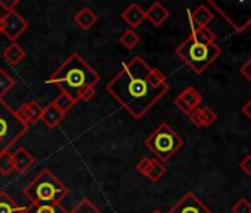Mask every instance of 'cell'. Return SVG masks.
<instances>
[{
  "label": "cell",
  "mask_w": 251,
  "mask_h": 213,
  "mask_svg": "<svg viewBox=\"0 0 251 213\" xmlns=\"http://www.w3.org/2000/svg\"><path fill=\"white\" fill-rule=\"evenodd\" d=\"M15 86V80L14 77H11L8 74V71H5L3 68H0V99H3V96Z\"/></svg>",
  "instance_id": "cell-27"
},
{
  "label": "cell",
  "mask_w": 251,
  "mask_h": 213,
  "mask_svg": "<svg viewBox=\"0 0 251 213\" xmlns=\"http://www.w3.org/2000/svg\"><path fill=\"white\" fill-rule=\"evenodd\" d=\"M213 20V12L205 6L200 5L194 11L189 12V26L191 31L200 30V28H208V24Z\"/></svg>",
  "instance_id": "cell-14"
},
{
  "label": "cell",
  "mask_w": 251,
  "mask_h": 213,
  "mask_svg": "<svg viewBox=\"0 0 251 213\" xmlns=\"http://www.w3.org/2000/svg\"><path fill=\"white\" fill-rule=\"evenodd\" d=\"M68 213H102V210L99 207H96L92 200L81 198Z\"/></svg>",
  "instance_id": "cell-25"
},
{
  "label": "cell",
  "mask_w": 251,
  "mask_h": 213,
  "mask_svg": "<svg viewBox=\"0 0 251 213\" xmlns=\"http://www.w3.org/2000/svg\"><path fill=\"white\" fill-rule=\"evenodd\" d=\"M136 170L145 178H148L151 182H158L167 172L164 163L150 157H144L142 160H139V163L136 164Z\"/></svg>",
  "instance_id": "cell-11"
},
{
  "label": "cell",
  "mask_w": 251,
  "mask_h": 213,
  "mask_svg": "<svg viewBox=\"0 0 251 213\" xmlns=\"http://www.w3.org/2000/svg\"><path fill=\"white\" fill-rule=\"evenodd\" d=\"M222 53L216 34L208 28L191 31L188 39L176 49V55L195 73L202 74Z\"/></svg>",
  "instance_id": "cell-3"
},
{
  "label": "cell",
  "mask_w": 251,
  "mask_h": 213,
  "mask_svg": "<svg viewBox=\"0 0 251 213\" xmlns=\"http://www.w3.org/2000/svg\"><path fill=\"white\" fill-rule=\"evenodd\" d=\"M25 206H20L6 191H0V213H24Z\"/></svg>",
  "instance_id": "cell-22"
},
{
  "label": "cell",
  "mask_w": 251,
  "mask_h": 213,
  "mask_svg": "<svg viewBox=\"0 0 251 213\" xmlns=\"http://www.w3.org/2000/svg\"><path fill=\"white\" fill-rule=\"evenodd\" d=\"M208 5L236 31L242 33L251 26V2H208Z\"/></svg>",
  "instance_id": "cell-7"
},
{
  "label": "cell",
  "mask_w": 251,
  "mask_h": 213,
  "mask_svg": "<svg viewBox=\"0 0 251 213\" xmlns=\"http://www.w3.org/2000/svg\"><path fill=\"white\" fill-rule=\"evenodd\" d=\"M17 5H20V0H0V8L5 11V14L15 11Z\"/></svg>",
  "instance_id": "cell-29"
},
{
  "label": "cell",
  "mask_w": 251,
  "mask_h": 213,
  "mask_svg": "<svg viewBox=\"0 0 251 213\" xmlns=\"http://www.w3.org/2000/svg\"><path fill=\"white\" fill-rule=\"evenodd\" d=\"M232 213H251V203L247 198H239L233 204Z\"/></svg>",
  "instance_id": "cell-28"
},
{
  "label": "cell",
  "mask_w": 251,
  "mask_h": 213,
  "mask_svg": "<svg viewBox=\"0 0 251 213\" xmlns=\"http://www.w3.org/2000/svg\"><path fill=\"white\" fill-rule=\"evenodd\" d=\"M118 42H120V45L124 46L126 49L132 51V49H135V48L141 43V37H139V34H138L135 30H126V31L120 36Z\"/></svg>",
  "instance_id": "cell-24"
},
{
  "label": "cell",
  "mask_w": 251,
  "mask_h": 213,
  "mask_svg": "<svg viewBox=\"0 0 251 213\" xmlns=\"http://www.w3.org/2000/svg\"><path fill=\"white\" fill-rule=\"evenodd\" d=\"M12 156L14 151L12 150H5V151H0V173L8 176L12 173L14 166H12Z\"/></svg>",
  "instance_id": "cell-26"
},
{
  "label": "cell",
  "mask_w": 251,
  "mask_h": 213,
  "mask_svg": "<svg viewBox=\"0 0 251 213\" xmlns=\"http://www.w3.org/2000/svg\"><path fill=\"white\" fill-rule=\"evenodd\" d=\"M100 80V76L92 68L80 53L73 52L46 80V83L55 84L61 92L73 96L75 101L78 95L90 87H95Z\"/></svg>",
  "instance_id": "cell-2"
},
{
  "label": "cell",
  "mask_w": 251,
  "mask_h": 213,
  "mask_svg": "<svg viewBox=\"0 0 251 213\" xmlns=\"http://www.w3.org/2000/svg\"><path fill=\"white\" fill-rule=\"evenodd\" d=\"M56 108L61 111V113H64V114H67L73 106L77 104V101L73 98V96H70V95H67V93H64V92H61L55 99H53V102H52Z\"/></svg>",
  "instance_id": "cell-23"
},
{
  "label": "cell",
  "mask_w": 251,
  "mask_h": 213,
  "mask_svg": "<svg viewBox=\"0 0 251 213\" xmlns=\"http://www.w3.org/2000/svg\"><path fill=\"white\" fill-rule=\"evenodd\" d=\"M36 163V159L34 156L25 148V147H18L15 151H14V156H12V166H14V170L24 175L25 172H28Z\"/></svg>",
  "instance_id": "cell-13"
},
{
  "label": "cell",
  "mask_w": 251,
  "mask_h": 213,
  "mask_svg": "<svg viewBox=\"0 0 251 213\" xmlns=\"http://www.w3.org/2000/svg\"><path fill=\"white\" fill-rule=\"evenodd\" d=\"M145 17L154 27H161L170 17V12L160 2H155L150 6L148 11H145Z\"/></svg>",
  "instance_id": "cell-17"
},
{
  "label": "cell",
  "mask_w": 251,
  "mask_h": 213,
  "mask_svg": "<svg viewBox=\"0 0 251 213\" xmlns=\"http://www.w3.org/2000/svg\"><path fill=\"white\" fill-rule=\"evenodd\" d=\"M242 114L247 119H250V122H251V98L244 104V106H242Z\"/></svg>",
  "instance_id": "cell-32"
},
{
  "label": "cell",
  "mask_w": 251,
  "mask_h": 213,
  "mask_svg": "<svg viewBox=\"0 0 251 213\" xmlns=\"http://www.w3.org/2000/svg\"><path fill=\"white\" fill-rule=\"evenodd\" d=\"M123 21L130 27V30H135L138 27H141L144 24V21L147 20L145 17V11L138 5V3H132L126 8L121 14Z\"/></svg>",
  "instance_id": "cell-15"
},
{
  "label": "cell",
  "mask_w": 251,
  "mask_h": 213,
  "mask_svg": "<svg viewBox=\"0 0 251 213\" xmlns=\"http://www.w3.org/2000/svg\"><path fill=\"white\" fill-rule=\"evenodd\" d=\"M0 34H2V15H0Z\"/></svg>",
  "instance_id": "cell-33"
},
{
  "label": "cell",
  "mask_w": 251,
  "mask_h": 213,
  "mask_svg": "<svg viewBox=\"0 0 251 213\" xmlns=\"http://www.w3.org/2000/svg\"><path fill=\"white\" fill-rule=\"evenodd\" d=\"M30 27L28 21L25 18H23L17 11H11V12H6L3 17H2V34L11 40L12 43L17 42V39L24 33L27 31Z\"/></svg>",
  "instance_id": "cell-8"
},
{
  "label": "cell",
  "mask_w": 251,
  "mask_h": 213,
  "mask_svg": "<svg viewBox=\"0 0 251 213\" xmlns=\"http://www.w3.org/2000/svg\"><path fill=\"white\" fill-rule=\"evenodd\" d=\"M167 213H213L194 192H186Z\"/></svg>",
  "instance_id": "cell-10"
},
{
  "label": "cell",
  "mask_w": 251,
  "mask_h": 213,
  "mask_svg": "<svg viewBox=\"0 0 251 213\" xmlns=\"http://www.w3.org/2000/svg\"><path fill=\"white\" fill-rule=\"evenodd\" d=\"M2 55H3V59H5L9 65L17 67L23 59H25L27 52H25V49H24L20 43L14 42V43H11L8 48H5V51H3Z\"/></svg>",
  "instance_id": "cell-20"
},
{
  "label": "cell",
  "mask_w": 251,
  "mask_h": 213,
  "mask_svg": "<svg viewBox=\"0 0 251 213\" xmlns=\"http://www.w3.org/2000/svg\"><path fill=\"white\" fill-rule=\"evenodd\" d=\"M23 192L30 203H61L68 188L52 170L42 169Z\"/></svg>",
  "instance_id": "cell-4"
},
{
  "label": "cell",
  "mask_w": 251,
  "mask_h": 213,
  "mask_svg": "<svg viewBox=\"0 0 251 213\" xmlns=\"http://www.w3.org/2000/svg\"><path fill=\"white\" fill-rule=\"evenodd\" d=\"M27 131L28 125L3 99H0V151L11 150Z\"/></svg>",
  "instance_id": "cell-6"
},
{
  "label": "cell",
  "mask_w": 251,
  "mask_h": 213,
  "mask_svg": "<svg viewBox=\"0 0 251 213\" xmlns=\"http://www.w3.org/2000/svg\"><path fill=\"white\" fill-rule=\"evenodd\" d=\"M239 73L248 80V83H251V58L239 68Z\"/></svg>",
  "instance_id": "cell-31"
},
{
  "label": "cell",
  "mask_w": 251,
  "mask_h": 213,
  "mask_svg": "<svg viewBox=\"0 0 251 213\" xmlns=\"http://www.w3.org/2000/svg\"><path fill=\"white\" fill-rule=\"evenodd\" d=\"M201 102H202L201 93L195 87H192V86L185 87L175 98V105L186 116H191L195 110H198L200 106H201Z\"/></svg>",
  "instance_id": "cell-9"
},
{
  "label": "cell",
  "mask_w": 251,
  "mask_h": 213,
  "mask_svg": "<svg viewBox=\"0 0 251 213\" xmlns=\"http://www.w3.org/2000/svg\"><path fill=\"white\" fill-rule=\"evenodd\" d=\"M105 89L133 119L141 120L170 90V84L160 70L135 56L121 65Z\"/></svg>",
  "instance_id": "cell-1"
},
{
  "label": "cell",
  "mask_w": 251,
  "mask_h": 213,
  "mask_svg": "<svg viewBox=\"0 0 251 213\" xmlns=\"http://www.w3.org/2000/svg\"><path fill=\"white\" fill-rule=\"evenodd\" d=\"M42 113H43V106L37 101H30L23 104L20 108L17 110V114L28 125H37L42 120Z\"/></svg>",
  "instance_id": "cell-12"
},
{
  "label": "cell",
  "mask_w": 251,
  "mask_h": 213,
  "mask_svg": "<svg viewBox=\"0 0 251 213\" xmlns=\"http://www.w3.org/2000/svg\"><path fill=\"white\" fill-rule=\"evenodd\" d=\"M239 167H241V170H242L247 176H251V154L245 156V157L239 161Z\"/></svg>",
  "instance_id": "cell-30"
},
{
  "label": "cell",
  "mask_w": 251,
  "mask_h": 213,
  "mask_svg": "<svg viewBox=\"0 0 251 213\" xmlns=\"http://www.w3.org/2000/svg\"><path fill=\"white\" fill-rule=\"evenodd\" d=\"M64 119H65V114L61 113L52 102L48 106H43V113H42V120L40 122H43L49 129H55L56 126H59Z\"/></svg>",
  "instance_id": "cell-18"
},
{
  "label": "cell",
  "mask_w": 251,
  "mask_h": 213,
  "mask_svg": "<svg viewBox=\"0 0 251 213\" xmlns=\"http://www.w3.org/2000/svg\"><path fill=\"white\" fill-rule=\"evenodd\" d=\"M151 213H163V212H161L160 209H155V210H154V212H151Z\"/></svg>",
  "instance_id": "cell-34"
},
{
  "label": "cell",
  "mask_w": 251,
  "mask_h": 213,
  "mask_svg": "<svg viewBox=\"0 0 251 213\" xmlns=\"http://www.w3.org/2000/svg\"><path fill=\"white\" fill-rule=\"evenodd\" d=\"M98 14L92 8H83L74 15V23L84 31L90 30L98 23Z\"/></svg>",
  "instance_id": "cell-19"
},
{
  "label": "cell",
  "mask_w": 251,
  "mask_h": 213,
  "mask_svg": "<svg viewBox=\"0 0 251 213\" xmlns=\"http://www.w3.org/2000/svg\"><path fill=\"white\" fill-rule=\"evenodd\" d=\"M216 119H217V116L210 106H200L198 110H195L189 116L191 123L197 128H208L216 122Z\"/></svg>",
  "instance_id": "cell-16"
},
{
  "label": "cell",
  "mask_w": 251,
  "mask_h": 213,
  "mask_svg": "<svg viewBox=\"0 0 251 213\" xmlns=\"http://www.w3.org/2000/svg\"><path fill=\"white\" fill-rule=\"evenodd\" d=\"M145 147L155 156L157 160L166 163L183 147V139L167 123H161L145 139Z\"/></svg>",
  "instance_id": "cell-5"
},
{
  "label": "cell",
  "mask_w": 251,
  "mask_h": 213,
  "mask_svg": "<svg viewBox=\"0 0 251 213\" xmlns=\"http://www.w3.org/2000/svg\"><path fill=\"white\" fill-rule=\"evenodd\" d=\"M24 213H68L61 203H30Z\"/></svg>",
  "instance_id": "cell-21"
}]
</instances>
